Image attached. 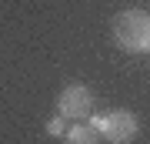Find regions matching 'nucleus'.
I'll list each match as a JSON object with an SVG mask.
<instances>
[{
	"instance_id": "obj_1",
	"label": "nucleus",
	"mask_w": 150,
	"mask_h": 144,
	"mask_svg": "<svg viewBox=\"0 0 150 144\" xmlns=\"http://www.w3.org/2000/svg\"><path fill=\"white\" fill-rule=\"evenodd\" d=\"M113 40L127 54L150 50V14L147 10H123L113 17Z\"/></svg>"
},
{
	"instance_id": "obj_2",
	"label": "nucleus",
	"mask_w": 150,
	"mask_h": 144,
	"mask_svg": "<svg viewBox=\"0 0 150 144\" xmlns=\"http://www.w3.org/2000/svg\"><path fill=\"white\" fill-rule=\"evenodd\" d=\"M90 128L100 134V138H107L113 144H130L137 138V117L130 111H110V114H103V117H93Z\"/></svg>"
},
{
	"instance_id": "obj_3",
	"label": "nucleus",
	"mask_w": 150,
	"mask_h": 144,
	"mask_svg": "<svg viewBox=\"0 0 150 144\" xmlns=\"http://www.w3.org/2000/svg\"><path fill=\"white\" fill-rule=\"evenodd\" d=\"M93 111V94L87 91L83 84H67L57 97V114L60 117H70V121H80Z\"/></svg>"
},
{
	"instance_id": "obj_4",
	"label": "nucleus",
	"mask_w": 150,
	"mask_h": 144,
	"mask_svg": "<svg viewBox=\"0 0 150 144\" xmlns=\"http://www.w3.org/2000/svg\"><path fill=\"white\" fill-rule=\"evenodd\" d=\"M67 144H97V131L90 128V124H77V128H70L64 134Z\"/></svg>"
},
{
	"instance_id": "obj_5",
	"label": "nucleus",
	"mask_w": 150,
	"mask_h": 144,
	"mask_svg": "<svg viewBox=\"0 0 150 144\" xmlns=\"http://www.w3.org/2000/svg\"><path fill=\"white\" fill-rule=\"evenodd\" d=\"M64 121H67V117H60V114H57V117L47 124V131H50V134H64Z\"/></svg>"
}]
</instances>
